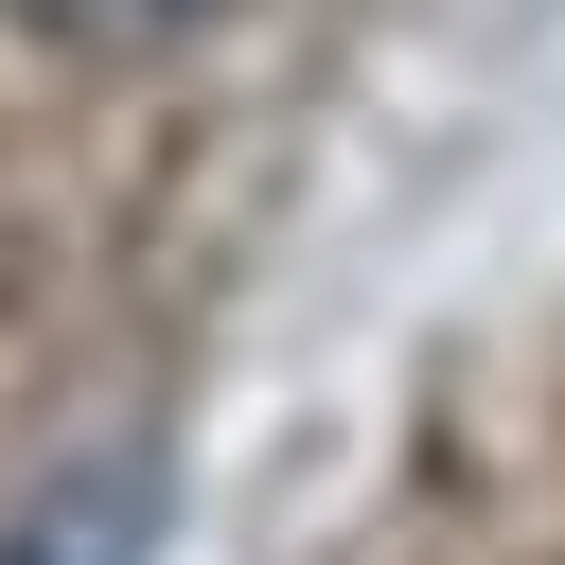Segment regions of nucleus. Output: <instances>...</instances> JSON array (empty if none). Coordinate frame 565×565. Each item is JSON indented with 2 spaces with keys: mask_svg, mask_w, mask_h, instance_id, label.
<instances>
[{
  "mask_svg": "<svg viewBox=\"0 0 565 565\" xmlns=\"http://www.w3.org/2000/svg\"><path fill=\"white\" fill-rule=\"evenodd\" d=\"M141 547H159V459L141 441H88L0 512V565H141Z\"/></svg>",
  "mask_w": 565,
  "mask_h": 565,
  "instance_id": "f257e3e1",
  "label": "nucleus"
},
{
  "mask_svg": "<svg viewBox=\"0 0 565 565\" xmlns=\"http://www.w3.org/2000/svg\"><path fill=\"white\" fill-rule=\"evenodd\" d=\"M0 18H35V35H159L177 0H0Z\"/></svg>",
  "mask_w": 565,
  "mask_h": 565,
  "instance_id": "f03ea898",
  "label": "nucleus"
}]
</instances>
